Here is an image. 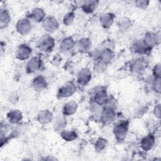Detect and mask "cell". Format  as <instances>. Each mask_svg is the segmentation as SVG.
<instances>
[{"instance_id":"obj_15","label":"cell","mask_w":161,"mask_h":161,"mask_svg":"<svg viewBox=\"0 0 161 161\" xmlns=\"http://www.w3.org/2000/svg\"><path fill=\"white\" fill-rule=\"evenodd\" d=\"M7 117L11 123H17L21 119L22 114L20 111L18 109H13L8 113Z\"/></svg>"},{"instance_id":"obj_36","label":"cell","mask_w":161,"mask_h":161,"mask_svg":"<svg viewBox=\"0 0 161 161\" xmlns=\"http://www.w3.org/2000/svg\"><path fill=\"white\" fill-rule=\"evenodd\" d=\"M160 105H157L154 109V114L156 117L160 118Z\"/></svg>"},{"instance_id":"obj_2","label":"cell","mask_w":161,"mask_h":161,"mask_svg":"<svg viewBox=\"0 0 161 161\" xmlns=\"http://www.w3.org/2000/svg\"><path fill=\"white\" fill-rule=\"evenodd\" d=\"M54 40L49 35L43 36L39 41L38 47L43 52H50L54 47Z\"/></svg>"},{"instance_id":"obj_33","label":"cell","mask_w":161,"mask_h":161,"mask_svg":"<svg viewBox=\"0 0 161 161\" xmlns=\"http://www.w3.org/2000/svg\"><path fill=\"white\" fill-rule=\"evenodd\" d=\"M149 1L145 0H140L135 1V4L140 9H145L148 5Z\"/></svg>"},{"instance_id":"obj_21","label":"cell","mask_w":161,"mask_h":161,"mask_svg":"<svg viewBox=\"0 0 161 161\" xmlns=\"http://www.w3.org/2000/svg\"><path fill=\"white\" fill-rule=\"evenodd\" d=\"M95 103L98 104H103L107 101V94L105 90L99 91L94 97Z\"/></svg>"},{"instance_id":"obj_16","label":"cell","mask_w":161,"mask_h":161,"mask_svg":"<svg viewBox=\"0 0 161 161\" xmlns=\"http://www.w3.org/2000/svg\"><path fill=\"white\" fill-rule=\"evenodd\" d=\"M77 104L75 102L71 101L66 103L63 108V113L65 115H72L75 113Z\"/></svg>"},{"instance_id":"obj_29","label":"cell","mask_w":161,"mask_h":161,"mask_svg":"<svg viewBox=\"0 0 161 161\" xmlns=\"http://www.w3.org/2000/svg\"><path fill=\"white\" fill-rule=\"evenodd\" d=\"M65 124V119L64 118H59L57 119L56 122L55 123V128L58 131L62 130L64 128Z\"/></svg>"},{"instance_id":"obj_24","label":"cell","mask_w":161,"mask_h":161,"mask_svg":"<svg viewBox=\"0 0 161 161\" xmlns=\"http://www.w3.org/2000/svg\"><path fill=\"white\" fill-rule=\"evenodd\" d=\"M133 48L136 52L139 53H146L147 47L143 41H138L133 45Z\"/></svg>"},{"instance_id":"obj_26","label":"cell","mask_w":161,"mask_h":161,"mask_svg":"<svg viewBox=\"0 0 161 161\" xmlns=\"http://www.w3.org/2000/svg\"><path fill=\"white\" fill-rule=\"evenodd\" d=\"M108 142L106 139L104 138H99L95 144V150L97 152H101L107 146Z\"/></svg>"},{"instance_id":"obj_14","label":"cell","mask_w":161,"mask_h":161,"mask_svg":"<svg viewBox=\"0 0 161 161\" xmlns=\"http://www.w3.org/2000/svg\"><path fill=\"white\" fill-rule=\"evenodd\" d=\"M114 21V16L110 13H105L101 16L100 22L102 26L106 28L110 27Z\"/></svg>"},{"instance_id":"obj_9","label":"cell","mask_w":161,"mask_h":161,"mask_svg":"<svg viewBox=\"0 0 161 161\" xmlns=\"http://www.w3.org/2000/svg\"><path fill=\"white\" fill-rule=\"evenodd\" d=\"M42 65V61L40 58L36 57L32 58L27 64V70L29 72H33L40 69Z\"/></svg>"},{"instance_id":"obj_13","label":"cell","mask_w":161,"mask_h":161,"mask_svg":"<svg viewBox=\"0 0 161 161\" xmlns=\"http://www.w3.org/2000/svg\"><path fill=\"white\" fill-rule=\"evenodd\" d=\"M38 119L42 124H47L52 119V113L49 110H43L40 112Z\"/></svg>"},{"instance_id":"obj_17","label":"cell","mask_w":161,"mask_h":161,"mask_svg":"<svg viewBox=\"0 0 161 161\" xmlns=\"http://www.w3.org/2000/svg\"><path fill=\"white\" fill-rule=\"evenodd\" d=\"M98 1H86L81 4L83 10L86 13L92 12L97 7Z\"/></svg>"},{"instance_id":"obj_31","label":"cell","mask_w":161,"mask_h":161,"mask_svg":"<svg viewBox=\"0 0 161 161\" xmlns=\"http://www.w3.org/2000/svg\"><path fill=\"white\" fill-rule=\"evenodd\" d=\"M74 13H72V12L69 13L68 14H67L64 16V23L65 25H67V26L70 25L72 23L73 21H74Z\"/></svg>"},{"instance_id":"obj_28","label":"cell","mask_w":161,"mask_h":161,"mask_svg":"<svg viewBox=\"0 0 161 161\" xmlns=\"http://www.w3.org/2000/svg\"><path fill=\"white\" fill-rule=\"evenodd\" d=\"M145 66L143 62L140 61H136L131 65V70L135 72H140L144 70Z\"/></svg>"},{"instance_id":"obj_5","label":"cell","mask_w":161,"mask_h":161,"mask_svg":"<svg viewBox=\"0 0 161 161\" xmlns=\"http://www.w3.org/2000/svg\"><path fill=\"white\" fill-rule=\"evenodd\" d=\"M31 52V49L27 45L22 44L18 47L17 48L15 55L17 58L19 60H25L29 57Z\"/></svg>"},{"instance_id":"obj_37","label":"cell","mask_w":161,"mask_h":161,"mask_svg":"<svg viewBox=\"0 0 161 161\" xmlns=\"http://www.w3.org/2000/svg\"><path fill=\"white\" fill-rule=\"evenodd\" d=\"M60 60H61V57L60 56H58V55H56V56H55L54 58L53 59V62H55V63L53 64L55 65H58L60 63V62L61 61Z\"/></svg>"},{"instance_id":"obj_20","label":"cell","mask_w":161,"mask_h":161,"mask_svg":"<svg viewBox=\"0 0 161 161\" xmlns=\"http://www.w3.org/2000/svg\"><path fill=\"white\" fill-rule=\"evenodd\" d=\"M44 16H45V13L43 10L42 9L38 8L34 9L30 14V18L36 22H39L42 21L43 19Z\"/></svg>"},{"instance_id":"obj_34","label":"cell","mask_w":161,"mask_h":161,"mask_svg":"<svg viewBox=\"0 0 161 161\" xmlns=\"http://www.w3.org/2000/svg\"><path fill=\"white\" fill-rule=\"evenodd\" d=\"M154 88L155 90L158 92H160V77H156L155 81L154 82Z\"/></svg>"},{"instance_id":"obj_18","label":"cell","mask_w":161,"mask_h":161,"mask_svg":"<svg viewBox=\"0 0 161 161\" xmlns=\"http://www.w3.org/2000/svg\"><path fill=\"white\" fill-rule=\"evenodd\" d=\"M11 21V17L6 10L1 9V16H0V26L1 29L6 27Z\"/></svg>"},{"instance_id":"obj_30","label":"cell","mask_w":161,"mask_h":161,"mask_svg":"<svg viewBox=\"0 0 161 161\" xmlns=\"http://www.w3.org/2000/svg\"><path fill=\"white\" fill-rule=\"evenodd\" d=\"M117 108V103L115 99H107L105 103V109H109L114 110Z\"/></svg>"},{"instance_id":"obj_11","label":"cell","mask_w":161,"mask_h":161,"mask_svg":"<svg viewBox=\"0 0 161 161\" xmlns=\"http://www.w3.org/2000/svg\"><path fill=\"white\" fill-rule=\"evenodd\" d=\"M158 41V38L157 37V35L153 33H147L145 35V38H144V43L146 45L147 47H152L155 46L157 42Z\"/></svg>"},{"instance_id":"obj_8","label":"cell","mask_w":161,"mask_h":161,"mask_svg":"<svg viewBox=\"0 0 161 161\" xmlns=\"http://www.w3.org/2000/svg\"><path fill=\"white\" fill-rule=\"evenodd\" d=\"M32 87L36 91H42L47 87L46 80L42 76H38L33 79Z\"/></svg>"},{"instance_id":"obj_32","label":"cell","mask_w":161,"mask_h":161,"mask_svg":"<svg viewBox=\"0 0 161 161\" xmlns=\"http://www.w3.org/2000/svg\"><path fill=\"white\" fill-rule=\"evenodd\" d=\"M91 110L92 111V113L96 114V116H98L101 114V109L99 107V104H97V103H94L92 105V108H91Z\"/></svg>"},{"instance_id":"obj_10","label":"cell","mask_w":161,"mask_h":161,"mask_svg":"<svg viewBox=\"0 0 161 161\" xmlns=\"http://www.w3.org/2000/svg\"><path fill=\"white\" fill-rule=\"evenodd\" d=\"M114 118H115L114 110H113V109H105L101 114L102 121L106 124H109L113 122L114 119Z\"/></svg>"},{"instance_id":"obj_23","label":"cell","mask_w":161,"mask_h":161,"mask_svg":"<svg viewBox=\"0 0 161 161\" xmlns=\"http://www.w3.org/2000/svg\"><path fill=\"white\" fill-rule=\"evenodd\" d=\"M113 55V53L110 50H104L102 52L99 53V57L101 58L100 60L106 64L112 59Z\"/></svg>"},{"instance_id":"obj_1","label":"cell","mask_w":161,"mask_h":161,"mask_svg":"<svg viewBox=\"0 0 161 161\" xmlns=\"http://www.w3.org/2000/svg\"><path fill=\"white\" fill-rule=\"evenodd\" d=\"M128 128V123L126 121H121L118 123L114 126L113 129V132L118 140H121L125 137L127 133Z\"/></svg>"},{"instance_id":"obj_27","label":"cell","mask_w":161,"mask_h":161,"mask_svg":"<svg viewBox=\"0 0 161 161\" xmlns=\"http://www.w3.org/2000/svg\"><path fill=\"white\" fill-rule=\"evenodd\" d=\"M118 26L120 29L126 30L131 26V20L126 17L121 18L118 21Z\"/></svg>"},{"instance_id":"obj_12","label":"cell","mask_w":161,"mask_h":161,"mask_svg":"<svg viewBox=\"0 0 161 161\" xmlns=\"http://www.w3.org/2000/svg\"><path fill=\"white\" fill-rule=\"evenodd\" d=\"M155 143V139L153 135H147L146 136H145L142 140V143H141V145L142 148L145 150V151H148L149 150H150L154 145Z\"/></svg>"},{"instance_id":"obj_6","label":"cell","mask_w":161,"mask_h":161,"mask_svg":"<svg viewBox=\"0 0 161 161\" xmlns=\"http://www.w3.org/2000/svg\"><path fill=\"white\" fill-rule=\"evenodd\" d=\"M43 27L44 29L50 32L56 30L58 28V24L55 18L53 17H47L43 21Z\"/></svg>"},{"instance_id":"obj_19","label":"cell","mask_w":161,"mask_h":161,"mask_svg":"<svg viewBox=\"0 0 161 161\" xmlns=\"http://www.w3.org/2000/svg\"><path fill=\"white\" fill-rule=\"evenodd\" d=\"M74 46V42L72 38L68 37L63 40L60 45V48L64 52L71 50Z\"/></svg>"},{"instance_id":"obj_35","label":"cell","mask_w":161,"mask_h":161,"mask_svg":"<svg viewBox=\"0 0 161 161\" xmlns=\"http://www.w3.org/2000/svg\"><path fill=\"white\" fill-rule=\"evenodd\" d=\"M153 74L156 77H160V64H157L154 67Z\"/></svg>"},{"instance_id":"obj_7","label":"cell","mask_w":161,"mask_h":161,"mask_svg":"<svg viewBox=\"0 0 161 161\" xmlns=\"http://www.w3.org/2000/svg\"><path fill=\"white\" fill-rule=\"evenodd\" d=\"M91 79V73L87 69H83L77 75V82L81 85H86Z\"/></svg>"},{"instance_id":"obj_25","label":"cell","mask_w":161,"mask_h":161,"mask_svg":"<svg viewBox=\"0 0 161 161\" xmlns=\"http://www.w3.org/2000/svg\"><path fill=\"white\" fill-rule=\"evenodd\" d=\"M62 137L67 142L74 140L77 137V134L74 131H63L61 133Z\"/></svg>"},{"instance_id":"obj_4","label":"cell","mask_w":161,"mask_h":161,"mask_svg":"<svg viewBox=\"0 0 161 161\" xmlns=\"http://www.w3.org/2000/svg\"><path fill=\"white\" fill-rule=\"evenodd\" d=\"M31 29L30 21L27 19H19L16 24V30L21 35L28 34Z\"/></svg>"},{"instance_id":"obj_3","label":"cell","mask_w":161,"mask_h":161,"mask_svg":"<svg viewBox=\"0 0 161 161\" xmlns=\"http://www.w3.org/2000/svg\"><path fill=\"white\" fill-rule=\"evenodd\" d=\"M75 90V84L72 82H68L59 89L58 95L60 97H67L74 94Z\"/></svg>"},{"instance_id":"obj_22","label":"cell","mask_w":161,"mask_h":161,"mask_svg":"<svg viewBox=\"0 0 161 161\" xmlns=\"http://www.w3.org/2000/svg\"><path fill=\"white\" fill-rule=\"evenodd\" d=\"M91 41L88 38H83L79 40L77 43V47L79 51L86 52L89 50L91 47Z\"/></svg>"}]
</instances>
